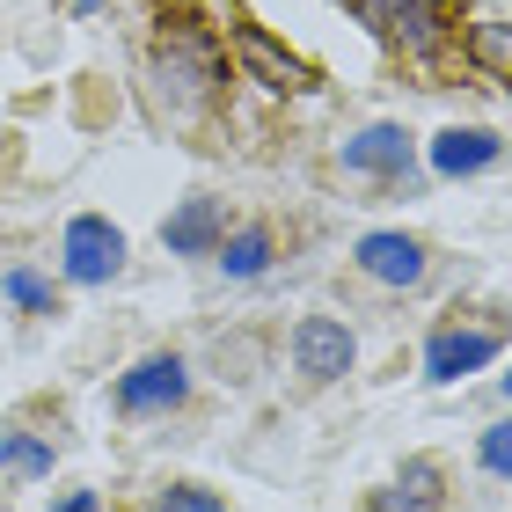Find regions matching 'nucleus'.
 Returning a JSON list of instances; mask_svg holds the SVG:
<instances>
[{
  "mask_svg": "<svg viewBox=\"0 0 512 512\" xmlns=\"http://www.w3.org/2000/svg\"><path fill=\"white\" fill-rule=\"evenodd\" d=\"M139 81H147V103L161 125L198 132L235 88V66H227L220 30H205L198 15H161L147 52H139Z\"/></svg>",
  "mask_w": 512,
  "mask_h": 512,
  "instance_id": "obj_1",
  "label": "nucleus"
},
{
  "mask_svg": "<svg viewBox=\"0 0 512 512\" xmlns=\"http://www.w3.org/2000/svg\"><path fill=\"white\" fill-rule=\"evenodd\" d=\"M344 8L410 66H432L454 44V0H344Z\"/></svg>",
  "mask_w": 512,
  "mask_h": 512,
  "instance_id": "obj_2",
  "label": "nucleus"
},
{
  "mask_svg": "<svg viewBox=\"0 0 512 512\" xmlns=\"http://www.w3.org/2000/svg\"><path fill=\"white\" fill-rule=\"evenodd\" d=\"M198 395V374L183 352H139L118 381H110V410L125 417V425H161V417L191 410Z\"/></svg>",
  "mask_w": 512,
  "mask_h": 512,
  "instance_id": "obj_3",
  "label": "nucleus"
},
{
  "mask_svg": "<svg viewBox=\"0 0 512 512\" xmlns=\"http://www.w3.org/2000/svg\"><path fill=\"white\" fill-rule=\"evenodd\" d=\"M132 264V242H125V227L110 220V213H74L59 227V286H81V293H103V286H118Z\"/></svg>",
  "mask_w": 512,
  "mask_h": 512,
  "instance_id": "obj_4",
  "label": "nucleus"
},
{
  "mask_svg": "<svg viewBox=\"0 0 512 512\" xmlns=\"http://www.w3.org/2000/svg\"><path fill=\"white\" fill-rule=\"evenodd\" d=\"M337 169L352 183H374V191H417V132H403L395 118H374L337 139Z\"/></svg>",
  "mask_w": 512,
  "mask_h": 512,
  "instance_id": "obj_5",
  "label": "nucleus"
},
{
  "mask_svg": "<svg viewBox=\"0 0 512 512\" xmlns=\"http://www.w3.org/2000/svg\"><path fill=\"white\" fill-rule=\"evenodd\" d=\"M498 359H505L498 322H439L425 337V352H417V374H425V388H469L476 374H491Z\"/></svg>",
  "mask_w": 512,
  "mask_h": 512,
  "instance_id": "obj_6",
  "label": "nucleus"
},
{
  "mask_svg": "<svg viewBox=\"0 0 512 512\" xmlns=\"http://www.w3.org/2000/svg\"><path fill=\"white\" fill-rule=\"evenodd\" d=\"M352 271L381 293H417L432 278V242L410 235V227H366L352 242Z\"/></svg>",
  "mask_w": 512,
  "mask_h": 512,
  "instance_id": "obj_7",
  "label": "nucleus"
},
{
  "mask_svg": "<svg viewBox=\"0 0 512 512\" xmlns=\"http://www.w3.org/2000/svg\"><path fill=\"white\" fill-rule=\"evenodd\" d=\"M286 359H293V374L308 388H330V381H344L359 366V330L344 315H300L286 330Z\"/></svg>",
  "mask_w": 512,
  "mask_h": 512,
  "instance_id": "obj_8",
  "label": "nucleus"
},
{
  "mask_svg": "<svg viewBox=\"0 0 512 512\" xmlns=\"http://www.w3.org/2000/svg\"><path fill=\"white\" fill-rule=\"evenodd\" d=\"M417 161L439 183H469V176H491L505 161V139L491 125H439L432 139H417Z\"/></svg>",
  "mask_w": 512,
  "mask_h": 512,
  "instance_id": "obj_9",
  "label": "nucleus"
},
{
  "mask_svg": "<svg viewBox=\"0 0 512 512\" xmlns=\"http://www.w3.org/2000/svg\"><path fill=\"white\" fill-rule=\"evenodd\" d=\"M227 66H235V81H256V88H271V96H300L315 74L300 66L293 52H278V37L271 30H256V22H242V30H227Z\"/></svg>",
  "mask_w": 512,
  "mask_h": 512,
  "instance_id": "obj_10",
  "label": "nucleus"
},
{
  "mask_svg": "<svg viewBox=\"0 0 512 512\" xmlns=\"http://www.w3.org/2000/svg\"><path fill=\"white\" fill-rule=\"evenodd\" d=\"M227 227H235V220H227V205L198 191V198L169 205V220H161V249H169V256H183V264H205V256L220 249V235H227Z\"/></svg>",
  "mask_w": 512,
  "mask_h": 512,
  "instance_id": "obj_11",
  "label": "nucleus"
},
{
  "mask_svg": "<svg viewBox=\"0 0 512 512\" xmlns=\"http://www.w3.org/2000/svg\"><path fill=\"white\" fill-rule=\"evenodd\" d=\"M205 264H213L227 286H264V278L278 271V235H271L264 220H235V227L220 235V249L205 256Z\"/></svg>",
  "mask_w": 512,
  "mask_h": 512,
  "instance_id": "obj_12",
  "label": "nucleus"
},
{
  "mask_svg": "<svg viewBox=\"0 0 512 512\" xmlns=\"http://www.w3.org/2000/svg\"><path fill=\"white\" fill-rule=\"evenodd\" d=\"M366 512H447V469H439L432 454H410L403 469L366 498Z\"/></svg>",
  "mask_w": 512,
  "mask_h": 512,
  "instance_id": "obj_13",
  "label": "nucleus"
},
{
  "mask_svg": "<svg viewBox=\"0 0 512 512\" xmlns=\"http://www.w3.org/2000/svg\"><path fill=\"white\" fill-rule=\"evenodd\" d=\"M59 469V439L30 425H0V476L8 483H52Z\"/></svg>",
  "mask_w": 512,
  "mask_h": 512,
  "instance_id": "obj_14",
  "label": "nucleus"
},
{
  "mask_svg": "<svg viewBox=\"0 0 512 512\" xmlns=\"http://www.w3.org/2000/svg\"><path fill=\"white\" fill-rule=\"evenodd\" d=\"M59 278L52 271H37V264H8L0 271V308H15V315H59Z\"/></svg>",
  "mask_w": 512,
  "mask_h": 512,
  "instance_id": "obj_15",
  "label": "nucleus"
},
{
  "mask_svg": "<svg viewBox=\"0 0 512 512\" xmlns=\"http://www.w3.org/2000/svg\"><path fill=\"white\" fill-rule=\"evenodd\" d=\"M461 59L483 66L491 81H505V66H512V44H505V15H476V22H461Z\"/></svg>",
  "mask_w": 512,
  "mask_h": 512,
  "instance_id": "obj_16",
  "label": "nucleus"
},
{
  "mask_svg": "<svg viewBox=\"0 0 512 512\" xmlns=\"http://www.w3.org/2000/svg\"><path fill=\"white\" fill-rule=\"evenodd\" d=\"M505 461H512V425L491 417V425L476 432V469H483V483H505Z\"/></svg>",
  "mask_w": 512,
  "mask_h": 512,
  "instance_id": "obj_17",
  "label": "nucleus"
},
{
  "mask_svg": "<svg viewBox=\"0 0 512 512\" xmlns=\"http://www.w3.org/2000/svg\"><path fill=\"white\" fill-rule=\"evenodd\" d=\"M154 512H227V498L205 491V483H161V491H154Z\"/></svg>",
  "mask_w": 512,
  "mask_h": 512,
  "instance_id": "obj_18",
  "label": "nucleus"
},
{
  "mask_svg": "<svg viewBox=\"0 0 512 512\" xmlns=\"http://www.w3.org/2000/svg\"><path fill=\"white\" fill-rule=\"evenodd\" d=\"M44 512H103V498H96V491H59Z\"/></svg>",
  "mask_w": 512,
  "mask_h": 512,
  "instance_id": "obj_19",
  "label": "nucleus"
},
{
  "mask_svg": "<svg viewBox=\"0 0 512 512\" xmlns=\"http://www.w3.org/2000/svg\"><path fill=\"white\" fill-rule=\"evenodd\" d=\"M66 8H74V15L88 22V15H103V8H110V0H66Z\"/></svg>",
  "mask_w": 512,
  "mask_h": 512,
  "instance_id": "obj_20",
  "label": "nucleus"
}]
</instances>
